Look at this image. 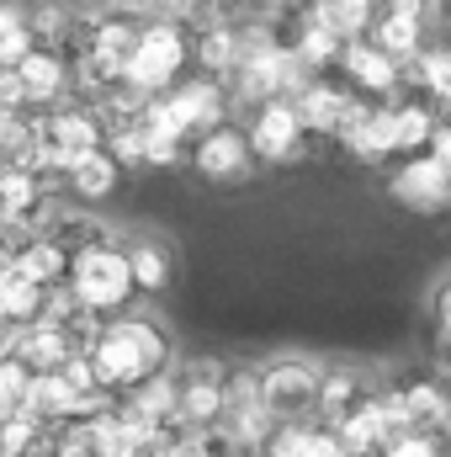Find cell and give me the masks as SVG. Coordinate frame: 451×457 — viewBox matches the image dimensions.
Instances as JSON below:
<instances>
[{
	"label": "cell",
	"mask_w": 451,
	"mask_h": 457,
	"mask_svg": "<svg viewBox=\"0 0 451 457\" xmlns=\"http://www.w3.org/2000/svg\"><path fill=\"white\" fill-rule=\"evenodd\" d=\"M186 70H192V32L165 16H149L138 32V54L127 64V86L144 96H165L186 80Z\"/></svg>",
	"instance_id": "obj_3"
},
{
	"label": "cell",
	"mask_w": 451,
	"mask_h": 457,
	"mask_svg": "<svg viewBox=\"0 0 451 457\" xmlns=\"http://www.w3.org/2000/svg\"><path fill=\"white\" fill-rule=\"evenodd\" d=\"M260 404L276 426H314L319 420V388H324V372L303 356H271L260 372Z\"/></svg>",
	"instance_id": "obj_4"
},
{
	"label": "cell",
	"mask_w": 451,
	"mask_h": 457,
	"mask_svg": "<svg viewBox=\"0 0 451 457\" xmlns=\"http://www.w3.org/2000/svg\"><path fill=\"white\" fill-rule=\"evenodd\" d=\"M244 138L255 149V165H282V160H298L303 144H308V128L292 102H266L255 107V117L244 122Z\"/></svg>",
	"instance_id": "obj_8"
},
{
	"label": "cell",
	"mask_w": 451,
	"mask_h": 457,
	"mask_svg": "<svg viewBox=\"0 0 451 457\" xmlns=\"http://www.w3.org/2000/svg\"><path fill=\"white\" fill-rule=\"evenodd\" d=\"M91 372L102 383V394L112 399H127L133 388H144L149 378H165L170 361H176V345H170V330L149 314H117L107 320L102 341L91 345Z\"/></svg>",
	"instance_id": "obj_1"
},
{
	"label": "cell",
	"mask_w": 451,
	"mask_h": 457,
	"mask_svg": "<svg viewBox=\"0 0 451 457\" xmlns=\"http://www.w3.org/2000/svg\"><path fill=\"white\" fill-rule=\"evenodd\" d=\"M11 356H16V361H27V372H32V378H43V372H64L70 361H80V351L70 345V336H64L53 320H37V325L16 330Z\"/></svg>",
	"instance_id": "obj_14"
},
{
	"label": "cell",
	"mask_w": 451,
	"mask_h": 457,
	"mask_svg": "<svg viewBox=\"0 0 451 457\" xmlns=\"http://www.w3.org/2000/svg\"><path fill=\"white\" fill-rule=\"evenodd\" d=\"M64 293H70L75 303H86L91 314H102V320L127 314V303L138 298V293H133V271H127V250L112 245V239H96V245L75 250V255H70V282H64Z\"/></svg>",
	"instance_id": "obj_2"
},
{
	"label": "cell",
	"mask_w": 451,
	"mask_h": 457,
	"mask_svg": "<svg viewBox=\"0 0 451 457\" xmlns=\"http://www.w3.org/2000/svg\"><path fill=\"white\" fill-rule=\"evenodd\" d=\"M117 181H122V165H117L107 149H96V154H86V160H75V165L64 170V187H70V197H80V203L112 197Z\"/></svg>",
	"instance_id": "obj_23"
},
{
	"label": "cell",
	"mask_w": 451,
	"mask_h": 457,
	"mask_svg": "<svg viewBox=\"0 0 451 457\" xmlns=\"http://www.w3.org/2000/svg\"><path fill=\"white\" fill-rule=\"evenodd\" d=\"M335 138L345 144V154H356V160H366V165L393 160V154H398V122H393V102H361V96H356V107H350V117H345V122H340Z\"/></svg>",
	"instance_id": "obj_9"
},
{
	"label": "cell",
	"mask_w": 451,
	"mask_h": 457,
	"mask_svg": "<svg viewBox=\"0 0 451 457\" xmlns=\"http://www.w3.org/2000/svg\"><path fill=\"white\" fill-rule=\"evenodd\" d=\"M303 11H308L314 21H324L330 32H340L345 43L366 37L372 21H377V0H303Z\"/></svg>",
	"instance_id": "obj_24"
},
{
	"label": "cell",
	"mask_w": 451,
	"mask_h": 457,
	"mask_svg": "<svg viewBox=\"0 0 451 457\" xmlns=\"http://www.w3.org/2000/svg\"><path fill=\"white\" fill-rule=\"evenodd\" d=\"M138 32H144L138 16H127V11H102V21H96V32H91V43H86L80 59H91L112 86H122V80H127V64H133V54H138Z\"/></svg>",
	"instance_id": "obj_12"
},
{
	"label": "cell",
	"mask_w": 451,
	"mask_h": 457,
	"mask_svg": "<svg viewBox=\"0 0 451 457\" xmlns=\"http://www.w3.org/2000/svg\"><path fill=\"white\" fill-rule=\"evenodd\" d=\"M382 404L393 415V431H425V436H451V394L436 378H404L382 388Z\"/></svg>",
	"instance_id": "obj_7"
},
{
	"label": "cell",
	"mask_w": 451,
	"mask_h": 457,
	"mask_svg": "<svg viewBox=\"0 0 451 457\" xmlns=\"http://www.w3.org/2000/svg\"><path fill=\"white\" fill-rule=\"evenodd\" d=\"M287 48H292V54H298L314 75H330V70H340V59H345V48H350V43L303 11V16H298V32L287 37Z\"/></svg>",
	"instance_id": "obj_19"
},
{
	"label": "cell",
	"mask_w": 451,
	"mask_h": 457,
	"mask_svg": "<svg viewBox=\"0 0 451 457\" xmlns=\"http://www.w3.org/2000/svg\"><path fill=\"white\" fill-rule=\"evenodd\" d=\"M21 117H27V112H21ZM21 117H16V112H5V107H0V149L11 144V133H16V122H21Z\"/></svg>",
	"instance_id": "obj_34"
},
{
	"label": "cell",
	"mask_w": 451,
	"mask_h": 457,
	"mask_svg": "<svg viewBox=\"0 0 451 457\" xmlns=\"http://www.w3.org/2000/svg\"><path fill=\"white\" fill-rule=\"evenodd\" d=\"M382 457H451V436H425V431H404L388 442Z\"/></svg>",
	"instance_id": "obj_28"
},
{
	"label": "cell",
	"mask_w": 451,
	"mask_h": 457,
	"mask_svg": "<svg viewBox=\"0 0 451 457\" xmlns=\"http://www.w3.org/2000/svg\"><path fill=\"white\" fill-rule=\"evenodd\" d=\"M430 154L451 170V117H441V128H436V138H430Z\"/></svg>",
	"instance_id": "obj_33"
},
{
	"label": "cell",
	"mask_w": 451,
	"mask_h": 457,
	"mask_svg": "<svg viewBox=\"0 0 451 457\" xmlns=\"http://www.w3.org/2000/svg\"><path fill=\"white\" fill-rule=\"evenodd\" d=\"M186 165L197 176H208V181H244L255 170V149H250V138H244L239 122H224V128H213L208 138L192 144Z\"/></svg>",
	"instance_id": "obj_10"
},
{
	"label": "cell",
	"mask_w": 451,
	"mask_h": 457,
	"mask_svg": "<svg viewBox=\"0 0 451 457\" xmlns=\"http://www.w3.org/2000/svg\"><path fill=\"white\" fill-rule=\"evenodd\" d=\"M27 27V11L16 5V0H0V43L11 37V32H21Z\"/></svg>",
	"instance_id": "obj_30"
},
{
	"label": "cell",
	"mask_w": 451,
	"mask_h": 457,
	"mask_svg": "<svg viewBox=\"0 0 451 457\" xmlns=\"http://www.w3.org/2000/svg\"><path fill=\"white\" fill-rule=\"evenodd\" d=\"M16 271H21V277H32L37 287L59 293V287L70 282V250H64L53 234H32V239L16 250Z\"/></svg>",
	"instance_id": "obj_18"
},
{
	"label": "cell",
	"mask_w": 451,
	"mask_h": 457,
	"mask_svg": "<svg viewBox=\"0 0 451 457\" xmlns=\"http://www.w3.org/2000/svg\"><path fill=\"white\" fill-rule=\"evenodd\" d=\"M176 378V420L186 431H213L224 420V388H228V367L213 356H192L186 367L170 372Z\"/></svg>",
	"instance_id": "obj_6"
},
{
	"label": "cell",
	"mask_w": 451,
	"mask_h": 457,
	"mask_svg": "<svg viewBox=\"0 0 451 457\" xmlns=\"http://www.w3.org/2000/svg\"><path fill=\"white\" fill-rule=\"evenodd\" d=\"M340 70H345V80H350V91H366L372 102H398V86H404V64L393 59V54H382L372 37H356L350 48H345V59H340Z\"/></svg>",
	"instance_id": "obj_13"
},
{
	"label": "cell",
	"mask_w": 451,
	"mask_h": 457,
	"mask_svg": "<svg viewBox=\"0 0 451 457\" xmlns=\"http://www.w3.org/2000/svg\"><path fill=\"white\" fill-rule=\"evenodd\" d=\"M16 80H21L27 112H37V107H59V96L70 91V59L53 54V48H32V54L16 64Z\"/></svg>",
	"instance_id": "obj_15"
},
{
	"label": "cell",
	"mask_w": 451,
	"mask_h": 457,
	"mask_svg": "<svg viewBox=\"0 0 451 457\" xmlns=\"http://www.w3.org/2000/svg\"><path fill=\"white\" fill-rule=\"evenodd\" d=\"M292 107H298V117H303L308 138H314V133L335 138L340 122H345V117H350V107H356V91H350V86H335V80H324V75H319V80H314V86H308Z\"/></svg>",
	"instance_id": "obj_17"
},
{
	"label": "cell",
	"mask_w": 451,
	"mask_h": 457,
	"mask_svg": "<svg viewBox=\"0 0 451 457\" xmlns=\"http://www.w3.org/2000/svg\"><path fill=\"white\" fill-rule=\"evenodd\" d=\"M430 314H436V330H447V325H451V282H441V287H436Z\"/></svg>",
	"instance_id": "obj_32"
},
{
	"label": "cell",
	"mask_w": 451,
	"mask_h": 457,
	"mask_svg": "<svg viewBox=\"0 0 451 457\" xmlns=\"http://www.w3.org/2000/svg\"><path fill=\"white\" fill-rule=\"evenodd\" d=\"M414 80H420V91H430V102L447 107V117H451V48H425V54L414 59Z\"/></svg>",
	"instance_id": "obj_26"
},
{
	"label": "cell",
	"mask_w": 451,
	"mask_h": 457,
	"mask_svg": "<svg viewBox=\"0 0 451 457\" xmlns=\"http://www.w3.org/2000/svg\"><path fill=\"white\" fill-rule=\"evenodd\" d=\"M122 250H127V271H133V293H138V298H154V293L170 287L176 255H170L165 239H133V245H122Z\"/></svg>",
	"instance_id": "obj_21"
},
{
	"label": "cell",
	"mask_w": 451,
	"mask_h": 457,
	"mask_svg": "<svg viewBox=\"0 0 451 457\" xmlns=\"http://www.w3.org/2000/svg\"><path fill=\"white\" fill-rule=\"evenodd\" d=\"M393 122H398V154H430V138L441 128V117L430 112V102H393Z\"/></svg>",
	"instance_id": "obj_25"
},
{
	"label": "cell",
	"mask_w": 451,
	"mask_h": 457,
	"mask_svg": "<svg viewBox=\"0 0 451 457\" xmlns=\"http://www.w3.org/2000/svg\"><path fill=\"white\" fill-rule=\"evenodd\" d=\"M430 0H377V16H425Z\"/></svg>",
	"instance_id": "obj_31"
},
{
	"label": "cell",
	"mask_w": 451,
	"mask_h": 457,
	"mask_svg": "<svg viewBox=\"0 0 451 457\" xmlns=\"http://www.w3.org/2000/svg\"><path fill=\"white\" fill-rule=\"evenodd\" d=\"M388 192H393V203H404L414 213H441L451 203V170L436 154H414L388 176Z\"/></svg>",
	"instance_id": "obj_11"
},
{
	"label": "cell",
	"mask_w": 451,
	"mask_h": 457,
	"mask_svg": "<svg viewBox=\"0 0 451 457\" xmlns=\"http://www.w3.org/2000/svg\"><path fill=\"white\" fill-rule=\"evenodd\" d=\"M27 394H32V372H27V361H16V356L5 351V356H0V415L27 410Z\"/></svg>",
	"instance_id": "obj_27"
},
{
	"label": "cell",
	"mask_w": 451,
	"mask_h": 457,
	"mask_svg": "<svg viewBox=\"0 0 451 457\" xmlns=\"http://www.w3.org/2000/svg\"><path fill=\"white\" fill-rule=\"evenodd\" d=\"M192 64H197L202 80L228 86V75H234V64H239V27H234L228 16L192 27Z\"/></svg>",
	"instance_id": "obj_16"
},
{
	"label": "cell",
	"mask_w": 451,
	"mask_h": 457,
	"mask_svg": "<svg viewBox=\"0 0 451 457\" xmlns=\"http://www.w3.org/2000/svg\"><path fill=\"white\" fill-rule=\"evenodd\" d=\"M377 388L356 372V367H335L324 372V388H319V426H340L345 415H356Z\"/></svg>",
	"instance_id": "obj_20"
},
{
	"label": "cell",
	"mask_w": 451,
	"mask_h": 457,
	"mask_svg": "<svg viewBox=\"0 0 451 457\" xmlns=\"http://www.w3.org/2000/svg\"><path fill=\"white\" fill-rule=\"evenodd\" d=\"M382 54H393L404 70H414V59L425 54V16H377L366 32Z\"/></svg>",
	"instance_id": "obj_22"
},
{
	"label": "cell",
	"mask_w": 451,
	"mask_h": 457,
	"mask_svg": "<svg viewBox=\"0 0 451 457\" xmlns=\"http://www.w3.org/2000/svg\"><path fill=\"white\" fill-rule=\"evenodd\" d=\"M303 457H350L345 447H340V436L330 431V426H308V436H303Z\"/></svg>",
	"instance_id": "obj_29"
},
{
	"label": "cell",
	"mask_w": 451,
	"mask_h": 457,
	"mask_svg": "<svg viewBox=\"0 0 451 457\" xmlns=\"http://www.w3.org/2000/svg\"><path fill=\"white\" fill-rule=\"evenodd\" d=\"M96 149H107V122H102L96 107L70 102V107H53L43 117V165H48V176H64L75 160H86Z\"/></svg>",
	"instance_id": "obj_5"
},
{
	"label": "cell",
	"mask_w": 451,
	"mask_h": 457,
	"mask_svg": "<svg viewBox=\"0 0 451 457\" xmlns=\"http://www.w3.org/2000/svg\"><path fill=\"white\" fill-rule=\"evenodd\" d=\"M255 5H303V0H255Z\"/></svg>",
	"instance_id": "obj_35"
}]
</instances>
